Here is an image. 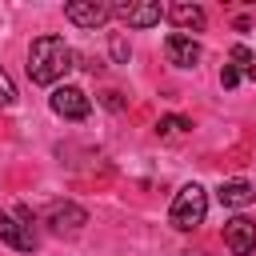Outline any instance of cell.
<instances>
[{
	"label": "cell",
	"mask_w": 256,
	"mask_h": 256,
	"mask_svg": "<svg viewBox=\"0 0 256 256\" xmlns=\"http://www.w3.org/2000/svg\"><path fill=\"white\" fill-rule=\"evenodd\" d=\"M44 220H48L52 232H80V228L88 224V212H84L76 200H52V204L44 208Z\"/></svg>",
	"instance_id": "5b68a950"
},
{
	"label": "cell",
	"mask_w": 256,
	"mask_h": 256,
	"mask_svg": "<svg viewBox=\"0 0 256 256\" xmlns=\"http://www.w3.org/2000/svg\"><path fill=\"white\" fill-rule=\"evenodd\" d=\"M184 256H208V252H184Z\"/></svg>",
	"instance_id": "e0dca14e"
},
{
	"label": "cell",
	"mask_w": 256,
	"mask_h": 256,
	"mask_svg": "<svg viewBox=\"0 0 256 256\" xmlns=\"http://www.w3.org/2000/svg\"><path fill=\"white\" fill-rule=\"evenodd\" d=\"M240 80H244V76H240V68H232V64H224V68H220V84H224V88H236Z\"/></svg>",
	"instance_id": "2e32d148"
},
{
	"label": "cell",
	"mask_w": 256,
	"mask_h": 256,
	"mask_svg": "<svg viewBox=\"0 0 256 256\" xmlns=\"http://www.w3.org/2000/svg\"><path fill=\"white\" fill-rule=\"evenodd\" d=\"M232 60L240 64V76H248V80H256V56H252V52H248L244 44H236V48H232Z\"/></svg>",
	"instance_id": "7c38bea8"
},
{
	"label": "cell",
	"mask_w": 256,
	"mask_h": 256,
	"mask_svg": "<svg viewBox=\"0 0 256 256\" xmlns=\"http://www.w3.org/2000/svg\"><path fill=\"white\" fill-rule=\"evenodd\" d=\"M164 52H168V60H172L176 68H192V64L200 60V44H196L188 32H172V36L164 40Z\"/></svg>",
	"instance_id": "ba28073f"
},
{
	"label": "cell",
	"mask_w": 256,
	"mask_h": 256,
	"mask_svg": "<svg viewBox=\"0 0 256 256\" xmlns=\"http://www.w3.org/2000/svg\"><path fill=\"white\" fill-rule=\"evenodd\" d=\"M48 104H52V112H56V116H64V120H84V116L92 112V100H88V92H84V88H72V84H60V88H52Z\"/></svg>",
	"instance_id": "3957f363"
},
{
	"label": "cell",
	"mask_w": 256,
	"mask_h": 256,
	"mask_svg": "<svg viewBox=\"0 0 256 256\" xmlns=\"http://www.w3.org/2000/svg\"><path fill=\"white\" fill-rule=\"evenodd\" d=\"M72 48L60 36H36L28 48V76L32 84H56L68 68H72Z\"/></svg>",
	"instance_id": "6da1fadb"
},
{
	"label": "cell",
	"mask_w": 256,
	"mask_h": 256,
	"mask_svg": "<svg viewBox=\"0 0 256 256\" xmlns=\"http://www.w3.org/2000/svg\"><path fill=\"white\" fill-rule=\"evenodd\" d=\"M208 216V192L200 184H184L176 196H172V208H168V224L180 228V232H192L200 228Z\"/></svg>",
	"instance_id": "7a4b0ae2"
},
{
	"label": "cell",
	"mask_w": 256,
	"mask_h": 256,
	"mask_svg": "<svg viewBox=\"0 0 256 256\" xmlns=\"http://www.w3.org/2000/svg\"><path fill=\"white\" fill-rule=\"evenodd\" d=\"M112 16L124 20L128 28H152V24H160L164 8L156 0H120V4H112Z\"/></svg>",
	"instance_id": "277c9868"
},
{
	"label": "cell",
	"mask_w": 256,
	"mask_h": 256,
	"mask_svg": "<svg viewBox=\"0 0 256 256\" xmlns=\"http://www.w3.org/2000/svg\"><path fill=\"white\" fill-rule=\"evenodd\" d=\"M224 244L232 256H252L256 252V224L248 216H232L224 224Z\"/></svg>",
	"instance_id": "52a82bcc"
},
{
	"label": "cell",
	"mask_w": 256,
	"mask_h": 256,
	"mask_svg": "<svg viewBox=\"0 0 256 256\" xmlns=\"http://www.w3.org/2000/svg\"><path fill=\"white\" fill-rule=\"evenodd\" d=\"M164 16H168L180 32H200V28L208 24V16H204L200 4H172V8H164Z\"/></svg>",
	"instance_id": "9c48e42d"
},
{
	"label": "cell",
	"mask_w": 256,
	"mask_h": 256,
	"mask_svg": "<svg viewBox=\"0 0 256 256\" xmlns=\"http://www.w3.org/2000/svg\"><path fill=\"white\" fill-rule=\"evenodd\" d=\"M64 16L76 28H100L112 16V4H104V0H68L64 4Z\"/></svg>",
	"instance_id": "8992f818"
},
{
	"label": "cell",
	"mask_w": 256,
	"mask_h": 256,
	"mask_svg": "<svg viewBox=\"0 0 256 256\" xmlns=\"http://www.w3.org/2000/svg\"><path fill=\"white\" fill-rule=\"evenodd\" d=\"M0 240H4V244H12L16 252H32V248H36L32 228H24L20 220H12V216H4V212H0Z\"/></svg>",
	"instance_id": "30bf717a"
},
{
	"label": "cell",
	"mask_w": 256,
	"mask_h": 256,
	"mask_svg": "<svg viewBox=\"0 0 256 256\" xmlns=\"http://www.w3.org/2000/svg\"><path fill=\"white\" fill-rule=\"evenodd\" d=\"M16 100V84H12V76L4 72V64H0V108H8Z\"/></svg>",
	"instance_id": "5bb4252c"
},
{
	"label": "cell",
	"mask_w": 256,
	"mask_h": 256,
	"mask_svg": "<svg viewBox=\"0 0 256 256\" xmlns=\"http://www.w3.org/2000/svg\"><path fill=\"white\" fill-rule=\"evenodd\" d=\"M188 128H192L188 116H160V120H156V132H164V136H172V132H188Z\"/></svg>",
	"instance_id": "4fadbf2b"
},
{
	"label": "cell",
	"mask_w": 256,
	"mask_h": 256,
	"mask_svg": "<svg viewBox=\"0 0 256 256\" xmlns=\"http://www.w3.org/2000/svg\"><path fill=\"white\" fill-rule=\"evenodd\" d=\"M216 196H220V204H224V208H248V204L256 200V188H252V184H244V180H224Z\"/></svg>",
	"instance_id": "8fae6325"
},
{
	"label": "cell",
	"mask_w": 256,
	"mask_h": 256,
	"mask_svg": "<svg viewBox=\"0 0 256 256\" xmlns=\"http://www.w3.org/2000/svg\"><path fill=\"white\" fill-rule=\"evenodd\" d=\"M112 56H116L120 64H128V56H132V48H128V40H124V36H112Z\"/></svg>",
	"instance_id": "9a60e30c"
}]
</instances>
